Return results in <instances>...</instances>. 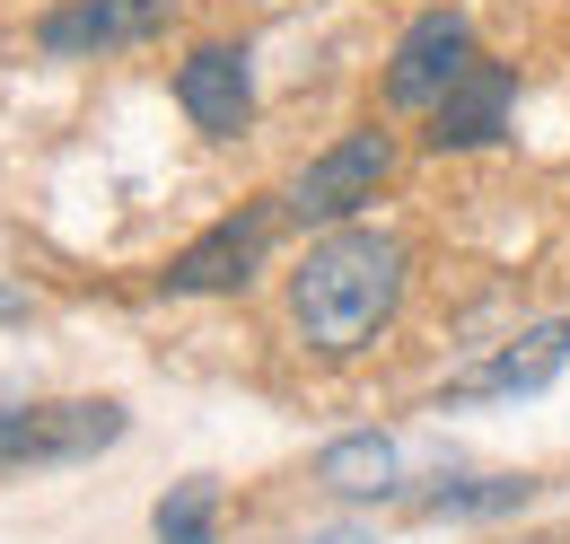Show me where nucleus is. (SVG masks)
<instances>
[{
	"instance_id": "f257e3e1",
	"label": "nucleus",
	"mask_w": 570,
	"mask_h": 544,
	"mask_svg": "<svg viewBox=\"0 0 570 544\" xmlns=\"http://www.w3.org/2000/svg\"><path fill=\"white\" fill-rule=\"evenodd\" d=\"M395 308H404V237L386 229H325L289 272V326L325 360H352L360 342H377Z\"/></svg>"
},
{
	"instance_id": "f03ea898",
	"label": "nucleus",
	"mask_w": 570,
	"mask_h": 544,
	"mask_svg": "<svg viewBox=\"0 0 570 544\" xmlns=\"http://www.w3.org/2000/svg\"><path fill=\"white\" fill-rule=\"evenodd\" d=\"M124 439V405L62 396V405H0V475L9 466H71Z\"/></svg>"
},
{
	"instance_id": "7ed1b4c3",
	"label": "nucleus",
	"mask_w": 570,
	"mask_h": 544,
	"mask_svg": "<svg viewBox=\"0 0 570 544\" xmlns=\"http://www.w3.org/2000/svg\"><path fill=\"white\" fill-rule=\"evenodd\" d=\"M386 167H395V140H386V133H343L334 149H316V158L289 176L282 211H289V220H334V229H343L360 203H377Z\"/></svg>"
},
{
	"instance_id": "20e7f679",
	"label": "nucleus",
	"mask_w": 570,
	"mask_h": 544,
	"mask_svg": "<svg viewBox=\"0 0 570 544\" xmlns=\"http://www.w3.org/2000/svg\"><path fill=\"white\" fill-rule=\"evenodd\" d=\"M474 62V27L456 18V9H430L404 27V45H395V62H386V106L395 115H430L456 79Z\"/></svg>"
},
{
	"instance_id": "39448f33",
	"label": "nucleus",
	"mask_w": 570,
	"mask_h": 544,
	"mask_svg": "<svg viewBox=\"0 0 570 544\" xmlns=\"http://www.w3.org/2000/svg\"><path fill=\"white\" fill-rule=\"evenodd\" d=\"M509 106H518V70L474 54V62H465V79L430 106V149H483V140H500Z\"/></svg>"
},
{
	"instance_id": "423d86ee",
	"label": "nucleus",
	"mask_w": 570,
	"mask_h": 544,
	"mask_svg": "<svg viewBox=\"0 0 570 544\" xmlns=\"http://www.w3.org/2000/svg\"><path fill=\"white\" fill-rule=\"evenodd\" d=\"M570 360V317H544V326H527L518 342H500L483 369H465L448 396L456 405H483V396H535V387H553Z\"/></svg>"
},
{
	"instance_id": "0eeeda50",
	"label": "nucleus",
	"mask_w": 570,
	"mask_h": 544,
	"mask_svg": "<svg viewBox=\"0 0 570 544\" xmlns=\"http://www.w3.org/2000/svg\"><path fill=\"white\" fill-rule=\"evenodd\" d=\"M167 9L176 0H71V9H53L45 27H36V45L45 54H106V45H149L158 27H167Z\"/></svg>"
},
{
	"instance_id": "6e6552de",
	"label": "nucleus",
	"mask_w": 570,
	"mask_h": 544,
	"mask_svg": "<svg viewBox=\"0 0 570 544\" xmlns=\"http://www.w3.org/2000/svg\"><path fill=\"white\" fill-rule=\"evenodd\" d=\"M176 106L203 124L212 140L246 133V115H255V79H246V54L237 45H203L194 62L176 70Z\"/></svg>"
},
{
	"instance_id": "1a4fd4ad",
	"label": "nucleus",
	"mask_w": 570,
	"mask_h": 544,
	"mask_svg": "<svg viewBox=\"0 0 570 544\" xmlns=\"http://www.w3.org/2000/svg\"><path fill=\"white\" fill-rule=\"evenodd\" d=\"M264 237H273V211H237V220H219L203 229L176 264H167V290H237L255 255H264Z\"/></svg>"
},
{
	"instance_id": "9d476101",
	"label": "nucleus",
	"mask_w": 570,
	"mask_h": 544,
	"mask_svg": "<svg viewBox=\"0 0 570 544\" xmlns=\"http://www.w3.org/2000/svg\"><path fill=\"white\" fill-rule=\"evenodd\" d=\"M404 475V457H395V439H377V430H360V439H334L325 457H316V483L334 492V501H386Z\"/></svg>"
},
{
	"instance_id": "9b49d317",
	"label": "nucleus",
	"mask_w": 570,
	"mask_h": 544,
	"mask_svg": "<svg viewBox=\"0 0 570 544\" xmlns=\"http://www.w3.org/2000/svg\"><path fill=\"white\" fill-rule=\"evenodd\" d=\"M535 483L527 475H492V483H448V492H430L422 518H492V509H518Z\"/></svg>"
},
{
	"instance_id": "f8f14e48",
	"label": "nucleus",
	"mask_w": 570,
	"mask_h": 544,
	"mask_svg": "<svg viewBox=\"0 0 570 544\" xmlns=\"http://www.w3.org/2000/svg\"><path fill=\"white\" fill-rule=\"evenodd\" d=\"M212 509H219V483L194 475L158 501V544H212Z\"/></svg>"
},
{
	"instance_id": "ddd939ff",
	"label": "nucleus",
	"mask_w": 570,
	"mask_h": 544,
	"mask_svg": "<svg viewBox=\"0 0 570 544\" xmlns=\"http://www.w3.org/2000/svg\"><path fill=\"white\" fill-rule=\"evenodd\" d=\"M325 544H360V536H352V527H343V536H325Z\"/></svg>"
}]
</instances>
